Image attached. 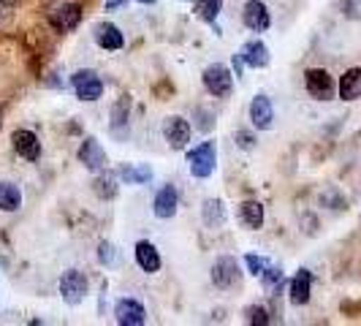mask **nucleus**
Wrapping results in <instances>:
<instances>
[{
  "label": "nucleus",
  "instance_id": "nucleus-1",
  "mask_svg": "<svg viewBox=\"0 0 361 326\" xmlns=\"http://www.w3.org/2000/svg\"><path fill=\"white\" fill-rule=\"evenodd\" d=\"M188 166H190V174L199 177V180H207L215 174L217 166V147L215 142H201L199 147H193L188 152Z\"/></svg>",
  "mask_w": 361,
  "mask_h": 326
},
{
  "label": "nucleus",
  "instance_id": "nucleus-2",
  "mask_svg": "<svg viewBox=\"0 0 361 326\" xmlns=\"http://www.w3.org/2000/svg\"><path fill=\"white\" fill-rule=\"evenodd\" d=\"M305 87L315 101H331L334 98V79L326 68H307L305 71Z\"/></svg>",
  "mask_w": 361,
  "mask_h": 326
},
{
  "label": "nucleus",
  "instance_id": "nucleus-3",
  "mask_svg": "<svg viewBox=\"0 0 361 326\" xmlns=\"http://www.w3.org/2000/svg\"><path fill=\"white\" fill-rule=\"evenodd\" d=\"M73 85V92L82 98V101H98L101 95H104V82H101V76L90 68H82V71L73 73L71 79Z\"/></svg>",
  "mask_w": 361,
  "mask_h": 326
},
{
  "label": "nucleus",
  "instance_id": "nucleus-4",
  "mask_svg": "<svg viewBox=\"0 0 361 326\" xmlns=\"http://www.w3.org/2000/svg\"><path fill=\"white\" fill-rule=\"evenodd\" d=\"M239 280H242V272H239L236 258L223 255V258H217L215 264H212V283H215L217 289H234V286H239Z\"/></svg>",
  "mask_w": 361,
  "mask_h": 326
},
{
  "label": "nucleus",
  "instance_id": "nucleus-5",
  "mask_svg": "<svg viewBox=\"0 0 361 326\" xmlns=\"http://www.w3.org/2000/svg\"><path fill=\"white\" fill-rule=\"evenodd\" d=\"M231 85H234V76H231V71L226 66H220V63L209 66L204 71V87H207L209 95H215V98H226L231 92Z\"/></svg>",
  "mask_w": 361,
  "mask_h": 326
},
{
  "label": "nucleus",
  "instance_id": "nucleus-6",
  "mask_svg": "<svg viewBox=\"0 0 361 326\" xmlns=\"http://www.w3.org/2000/svg\"><path fill=\"white\" fill-rule=\"evenodd\" d=\"M49 22L57 33H68L82 22V6L79 3H57L49 11Z\"/></svg>",
  "mask_w": 361,
  "mask_h": 326
},
{
  "label": "nucleus",
  "instance_id": "nucleus-7",
  "mask_svg": "<svg viewBox=\"0 0 361 326\" xmlns=\"http://www.w3.org/2000/svg\"><path fill=\"white\" fill-rule=\"evenodd\" d=\"M87 294V277L79 270H68L60 277V296L68 302V305H79Z\"/></svg>",
  "mask_w": 361,
  "mask_h": 326
},
{
  "label": "nucleus",
  "instance_id": "nucleus-8",
  "mask_svg": "<svg viewBox=\"0 0 361 326\" xmlns=\"http://www.w3.org/2000/svg\"><path fill=\"white\" fill-rule=\"evenodd\" d=\"M242 19H245V25H247L253 33H264L271 25L269 8H267L264 0H247L245 8H242Z\"/></svg>",
  "mask_w": 361,
  "mask_h": 326
},
{
  "label": "nucleus",
  "instance_id": "nucleus-9",
  "mask_svg": "<svg viewBox=\"0 0 361 326\" xmlns=\"http://www.w3.org/2000/svg\"><path fill=\"white\" fill-rule=\"evenodd\" d=\"M114 318L120 326H142L147 321V310L136 299H120L114 305Z\"/></svg>",
  "mask_w": 361,
  "mask_h": 326
},
{
  "label": "nucleus",
  "instance_id": "nucleus-10",
  "mask_svg": "<svg viewBox=\"0 0 361 326\" xmlns=\"http://www.w3.org/2000/svg\"><path fill=\"white\" fill-rule=\"evenodd\" d=\"M163 136H166V142L171 150H182V147L190 142V123L185 120V117H169L166 123H163Z\"/></svg>",
  "mask_w": 361,
  "mask_h": 326
},
{
  "label": "nucleus",
  "instance_id": "nucleus-11",
  "mask_svg": "<svg viewBox=\"0 0 361 326\" xmlns=\"http://www.w3.org/2000/svg\"><path fill=\"white\" fill-rule=\"evenodd\" d=\"M11 145L17 150L22 158H27V161H38L41 158V142H38V136L33 131H27V128H17L14 133H11Z\"/></svg>",
  "mask_w": 361,
  "mask_h": 326
},
{
  "label": "nucleus",
  "instance_id": "nucleus-12",
  "mask_svg": "<svg viewBox=\"0 0 361 326\" xmlns=\"http://www.w3.org/2000/svg\"><path fill=\"white\" fill-rule=\"evenodd\" d=\"M79 161L85 163V169H90V171H101L106 166V152H104V147H101V142L95 136H87L82 142V147H79Z\"/></svg>",
  "mask_w": 361,
  "mask_h": 326
},
{
  "label": "nucleus",
  "instance_id": "nucleus-13",
  "mask_svg": "<svg viewBox=\"0 0 361 326\" xmlns=\"http://www.w3.org/2000/svg\"><path fill=\"white\" fill-rule=\"evenodd\" d=\"M92 36H95V44H98L101 49H123V44H126L120 28L111 25V22H98V25L92 28Z\"/></svg>",
  "mask_w": 361,
  "mask_h": 326
},
{
  "label": "nucleus",
  "instance_id": "nucleus-14",
  "mask_svg": "<svg viewBox=\"0 0 361 326\" xmlns=\"http://www.w3.org/2000/svg\"><path fill=\"white\" fill-rule=\"evenodd\" d=\"M250 123H253L258 131H267L274 123V109H271V101L267 95H255L253 104H250Z\"/></svg>",
  "mask_w": 361,
  "mask_h": 326
},
{
  "label": "nucleus",
  "instance_id": "nucleus-15",
  "mask_svg": "<svg viewBox=\"0 0 361 326\" xmlns=\"http://www.w3.org/2000/svg\"><path fill=\"white\" fill-rule=\"evenodd\" d=\"M177 204H180L177 188L174 185H163L161 191H158V196H155V201H152V210H155V215L166 220V217L177 215Z\"/></svg>",
  "mask_w": 361,
  "mask_h": 326
},
{
  "label": "nucleus",
  "instance_id": "nucleus-16",
  "mask_svg": "<svg viewBox=\"0 0 361 326\" xmlns=\"http://www.w3.org/2000/svg\"><path fill=\"white\" fill-rule=\"evenodd\" d=\"M239 57H242V63H247L250 68H264V66H269V49H267V44L258 41V38L247 41V44L242 47Z\"/></svg>",
  "mask_w": 361,
  "mask_h": 326
},
{
  "label": "nucleus",
  "instance_id": "nucleus-17",
  "mask_svg": "<svg viewBox=\"0 0 361 326\" xmlns=\"http://www.w3.org/2000/svg\"><path fill=\"white\" fill-rule=\"evenodd\" d=\"M310 294H312V274H310V270H299L296 277L290 280V302L293 305H307Z\"/></svg>",
  "mask_w": 361,
  "mask_h": 326
},
{
  "label": "nucleus",
  "instance_id": "nucleus-18",
  "mask_svg": "<svg viewBox=\"0 0 361 326\" xmlns=\"http://www.w3.org/2000/svg\"><path fill=\"white\" fill-rule=\"evenodd\" d=\"M239 220H242V226L245 229H261L264 226V204L261 201H245L242 207H239Z\"/></svg>",
  "mask_w": 361,
  "mask_h": 326
},
{
  "label": "nucleus",
  "instance_id": "nucleus-19",
  "mask_svg": "<svg viewBox=\"0 0 361 326\" xmlns=\"http://www.w3.org/2000/svg\"><path fill=\"white\" fill-rule=\"evenodd\" d=\"M340 98L343 101H356L361 98V68H348L340 79Z\"/></svg>",
  "mask_w": 361,
  "mask_h": 326
},
{
  "label": "nucleus",
  "instance_id": "nucleus-20",
  "mask_svg": "<svg viewBox=\"0 0 361 326\" xmlns=\"http://www.w3.org/2000/svg\"><path fill=\"white\" fill-rule=\"evenodd\" d=\"M136 261L145 272H158L161 270V255H158V248L152 242H139L136 245Z\"/></svg>",
  "mask_w": 361,
  "mask_h": 326
},
{
  "label": "nucleus",
  "instance_id": "nucleus-21",
  "mask_svg": "<svg viewBox=\"0 0 361 326\" xmlns=\"http://www.w3.org/2000/svg\"><path fill=\"white\" fill-rule=\"evenodd\" d=\"M22 207V191L14 182L0 180V212H17Z\"/></svg>",
  "mask_w": 361,
  "mask_h": 326
},
{
  "label": "nucleus",
  "instance_id": "nucleus-22",
  "mask_svg": "<svg viewBox=\"0 0 361 326\" xmlns=\"http://www.w3.org/2000/svg\"><path fill=\"white\" fill-rule=\"evenodd\" d=\"M117 174H111V171H106V174H98L95 180H92V191H95V196L98 199H114L117 196Z\"/></svg>",
  "mask_w": 361,
  "mask_h": 326
},
{
  "label": "nucleus",
  "instance_id": "nucleus-23",
  "mask_svg": "<svg viewBox=\"0 0 361 326\" xmlns=\"http://www.w3.org/2000/svg\"><path fill=\"white\" fill-rule=\"evenodd\" d=\"M204 223L209 229H220L226 223V207L220 199H207L204 201Z\"/></svg>",
  "mask_w": 361,
  "mask_h": 326
},
{
  "label": "nucleus",
  "instance_id": "nucleus-24",
  "mask_svg": "<svg viewBox=\"0 0 361 326\" xmlns=\"http://www.w3.org/2000/svg\"><path fill=\"white\" fill-rule=\"evenodd\" d=\"M117 177L128 182V185H142V182L152 180V169L149 166H123L117 171Z\"/></svg>",
  "mask_w": 361,
  "mask_h": 326
},
{
  "label": "nucleus",
  "instance_id": "nucleus-25",
  "mask_svg": "<svg viewBox=\"0 0 361 326\" xmlns=\"http://www.w3.org/2000/svg\"><path fill=\"white\" fill-rule=\"evenodd\" d=\"M128 111H130V98L123 95V98L114 104V109H111V131H114L117 136H123L120 128L128 126Z\"/></svg>",
  "mask_w": 361,
  "mask_h": 326
},
{
  "label": "nucleus",
  "instance_id": "nucleus-26",
  "mask_svg": "<svg viewBox=\"0 0 361 326\" xmlns=\"http://www.w3.org/2000/svg\"><path fill=\"white\" fill-rule=\"evenodd\" d=\"M220 8H223V0H193V11L204 22H215Z\"/></svg>",
  "mask_w": 361,
  "mask_h": 326
},
{
  "label": "nucleus",
  "instance_id": "nucleus-27",
  "mask_svg": "<svg viewBox=\"0 0 361 326\" xmlns=\"http://www.w3.org/2000/svg\"><path fill=\"white\" fill-rule=\"evenodd\" d=\"M261 283H264V291L274 296L277 291L283 289V283H286V277H283V270L280 267H269V270L261 274Z\"/></svg>",
  "mask_w": 361,
  "mask_h": 326
},
{
  "label": "nucleus",
  "instance_id": "nucleus-28",
  "mask_svg": "<svg viewBox=\"0 0 361 326\" xmlns=\"http://www.w3.org/2000/svg\"><path fill=\"white\" fill-rule=\"evenodd\" d=\"M245 264H247L250 274H255V277H261V274H264V272H267L271 267L269 258H264V255H253V253L245 258Z\"/></svg>",
  "mask_w": 361,
  "mask_h": 326
},
{
  "label": "nucleus",
  "instance_id": "nucleus-29",
  "mask_svg": "<svg viewBox=\"0 0 361 326\" xmlns=\"http://www.w3.org/2000/svg\"><path fill=\"white\" fill-rule=\"evenodd\" d=\"M245 315H247V324H253V326H267V324H269L267 310L258 308V305H250V308L245 310Z\"/></svg>",
  "mask_w": 361,
  "mask_h": 326
},
{
  "label": "nucleus",
  "instance_id": "nucleus-30",
  "mask_svg": "<svg viewBox=\"0 0 361 326\" xmlns=\"http://www.w3.org/2000/svg\"><path fill=\"white\" fill-rule=\"evenodd\" d=\"M114 258H117L114 245H111V242H101V245H98V261H101V264H106V267H111V264H114Z\"/></svg>",
  "mask_w": 361,
  "mask_h": 326
},
{
  "label": "nucleus",
  "instance_id": "nucleus-31",
  "mask_svg": "<svg viewBox=\"0 0 361 326\" xmlns=\"http://www.w3.org/2000/svg\"><path fill=\"white\" fill-rule=\"evenodd\" d=\"M236 145L242 147V150H253L255 139L250 136V133H247V131H239V133H236Z\"/></svg>",
  "mask_w": 361,
  "mask_h": 326
},
{
  "label": "nucleus",
  "instance_id": "nucleus-32",
  "mask_svg": "<svg viewBox=\"0 0 361 326\" xmlns=\"http://www.w3.org/2000/svg\"><path fill=\"white\" fill-rule=\"evenodd\" d=\"M123 3H128V0H106V11H114V8L123 6Z\"/></svg>",
  "mask_w": 361,
  "mask_h": 326
},
{
  "label": "nucleus",
  "instance_id": "nucleus-33",
  "mask_svg": "<svg viewBox=\"0 0 361 326\" xmlns=\"http://www.w3.org/2000/svg\"><path fill=\"white\" fill-rule=\"evenodd\" d=\"M0 3H3V6H14L17 0H0Z\"/></svg>",
  "mask_w": 361,
  "mask_h": 326
},
{
  "label": "nucleus",
  "instance_id": "nucleus-34",
  "mask_svg": "<svg viewBox=\"0 0 361 326\" xmlns=\"http://www.w3.org/2000/svg\"><path fill=\"white\" fill-rule=\"evenodd\" d=\"M139 3H145V6H152V3H155V0H139Z\"/></svg>",
  "mask_w": 361,
  "mask_h": 326
}]
</instances>
